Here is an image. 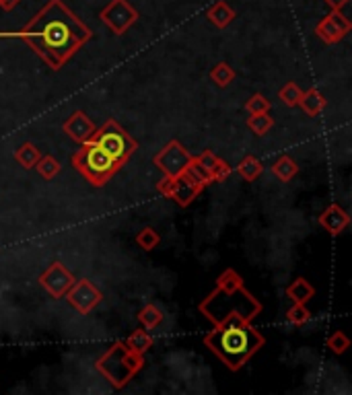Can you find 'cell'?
Returning <instances> with one entry per match:
<instances>
[{
  "instance_id": "6da1fadb",
  "label": "cell",
  "mask_w": 352,
  "mask_h": 395,
  "mask_svg": "<svg viewBox=\"0 0 352 395\" xmlns=\"http://www.w3.org/2000/svg\"><path fill=\"white\" fill-rule=\"evenodd\" d=\"M23 40L52 70H60L85 46L93 31L62 0L46 6L19 31H0V40Z\"/></svg>"
},
{
  "instance_id": "7a4b0ae2",
  "label": "cell",
  "mask_w": 352,
  "mask_h": 395,
  "mask_svg": "<svg viewBox=\"0 0 352 395\" xmlns=\"http://www.w3.org/2000/svg\"><path fill=\"white\" fill-rule=\"evenodd\" d=\"M136 146V140L116 119H107L101 128H95L91 138L81 144L72 157V165L95 187H101L126 165Z\"/></svg>"
},
{
  "instance_id": "3957f363",
  "label": "cell",
  "mask_w": 352,
  "mask_h": 395,
  "mask_svg": "<svg viewBox=\"0 0 352 395\" xmlns=\"http://www.w3.org/2000/svg\"><path fill=\"white\" fill-rule=\"evenodd\" d=\"M264 336L252 327V322L243 319L237 313L216 324V329L204 338V344L231 371H239L264 346Z\"/></svg>"
},
{
  "instance_id": "277c9868",
  "label": "cell",
  "mask_w": 352,
  "mask_h": 395,
  "mask_svg": "<svg viewBox=\"0 0 352 395\" xmlns=\"http://www.w3.org/2000/svg\"><path fill=\"white\" fill-rule=\"evenodd\" d=\"M144 367L142 352L130 348L126 342H116L97 360V371L101 372L116 389H122L132 377Z\"/></svg>"
},
{
  "instance_id": "5b68a950",
  "label": "cell",
  "mask_w": 352,
  "mask_h": 395,
  "mask_svg": "<svg viewBox=\"0 0 352 395\" xmlns=\"http://www.w3.org/2000/svg\"><path fill=\"white\" fill-rule=\"evenodd\" d=\"M99 19L114 31V35H124L132 25L139 21V11L128 0H112L99 13Z\"/></svg>"
},
{
  "instance_id": "8992f818",
  "label": "cell",
  "mask_w": 352,
  "mask_h": 395,
  "mask_svg": "<svg viewBox=\"0 0 352 395\" xmlns=\"http://www.w3.org/2000/svg\"><path fill=\"white\" fill-rule=\"evenodd\" d=\"M202 189L204 187L200 186V184H196L186 171L180 173V175H175V177H167L165 175V179L159 184V191L165 194L167 198L175 200L180 206H189Z\"/></svg>"
},
{
  "instance_id": "52a82bcc",
  "label": "cell",
  "mask_w": 352,
  "mask_h": 395,
  "mask_svg": "<svg viewBox=\"0 0 352 395\" xmlns=\"http://www.w3.org/2000/svg\"><path fill=\"white\" fill-rule=\"evenodd\" d=\"M189 159H192V155L188 153V148L180 140H171L161 153L155 155L153 163L161 167V171L167 177H175L186 171Z\"/></svg>"
},
{
  "instance_id": "ba28073f",
  "label": "cell",
  "mask_w": 352,
  "mask_h": 395,
  "mask_svg": "<svg viewBox=\"0 0 352 395\" xmlns=\"http://www.w3.org/2000/svg\"><path fill=\"white\" fill-rule=\"evenodd\" d=\"M101 293L95 286L91 280H74L71 288L66 290V301L71 302V307H74L81 315H89L95 307L101 302Z\"/></svg>"
},
{
  "instance_id": "9c48e42d",
  "label": "cell",
  "mask_w": 352,
  "mask_h": 395,
  "mask_svg": "<svg viewBox=\"0 0 352 395\" xmlns=\"http://www.w3.org/2000/svg\"><path fill=\"white\" fill-rule=\"evenodd\" d=\"M352 23L348 19V15H344L342 11H332L328 17H324L317 27H315V33L322 42L326 44H338L342 42L348 33H351Z\"/></svg>"
},
{
  "instance_id": "30bf717a",
  "label": "cell",
  "mask_w": 352,
  "mask_h": 395,
  "mask_svg": "<svg viewBox=\"0 0 352 395\" xmlns=\"http://www.w3.org/2000/svg\"><path fill=\"white\" fill-rule=\"evenodd\" d=\"M74 276H72V272L66 270V266L64 264H60V261H54L49 268H47L46 272L40 276V282H42V286L46 288L47 293L54 297V299H60V297H64L66 295V290L71 288L72 284H74Z\"/></svg>"
},
{
  "instance_id": "8fae6325",
  "label": "cell",
  "mask_w": 352,
  "mask_h": 395,
  "mask_svg": "<svg viewBox=\"0 0 352 395\" xmlns=\"http://www.w3.org/2000/svg\"><path fill=\"white\" fill-rule=\"evenodd\" d=\"M62 130L66 132L69 138L78 142V144H83L85 140H89L93 136L95 124L89 119V116H87L85 112H74V114L62 124Z\"/></svg>"
},
{
  "instance_id": "7c38bea8",
  "label": "cell",
  "mask_w": 352,
  "mask_h": 395,
  "mask_svg": "<svg viewBox=\"0 0 352 395\" xmlns=\"http://www.w3.org/2000/svg\"><path fill=\"white\" fill-rule=\"evenodd\" d=\"M319 225L329 232V235H340L348 225H351V216L348 212L338 206V204H329L328 208L322 212L319 216Z\"/></svg>"
},
{
  "instance_id": "4fadbf2b",
  "label": "cell",
  "mask_w": 352,
  "mask_h": 395,
  "mask_svg": "<svg viewBox=\"0 0 352 395\" xmlns=\"http://www.w3.org/2000/svg\"><path fill=\"white\" fill-rule=\"evenodd\" d=\"M196 159H198V161L202 163V167L211 173L214 182L227 179V177L231 175V167H229V163L223 161V159H218L212 151H204V153H200Z\"/></svg>"
},
{
  "instance_id": "5bb4252c",
  "label": "cell",
  "mask_w": 352,
  "mask_h": 395,
  "mask_svg": "<svg viewBox=\"0 0 352 395\" xmlns=\"http://www.w3.org/2000/svg\"><path fill=\"white\" fill-rule=\"evenodd\" d=\"M299 107L305 112L307 116L315 117L319 116V114L328 107V101H326V97L319 93L317 89H309L307 93L301 95V99H299Z\"/></svg>"
},
{
  "instance_id": "9a60e30c",
  "label": "cell",
  "mask_w": 352,
  "mask_h": 395,
  "mask_svg": "<svg viewBox=\"0 0 352 395\" xmlns=\"http://www.w3.org/2000/svg\"><path fill=\"white\" fill-rule=\"evenodd\" d=\"M206 19H209L214 27L225 29V27H229V25L233 23L235 11L227 2L221 0V2H214L211 8L206 11Z\"/></svg>"
},
{
  "instance_id": "2e32d148",
  "label": "cell",
  "mask_w": 352,
  "mask_h": 395,
  "mask_svg": "<svg viewBox=\"0 0 352 395\" xmlns=\"http://www.w3.org/2000/svg\"><path fill=\"white\" fill-rule=\"evenodd\" d=\"M286 295L293 299L295 302H301V305H307V302L313 299L315 295V288L311 286V282L305 278H297L288 288H286Z\"/></svg>"
},
{
  "instance_id": "e0dca14e",
  "label": "cell",
  "mask_w": 352,
  "mask_h": 395,
  "mask_svg": "<svg viewBox=\"0 0 352 395\" xmlns=\"http://www.w3.org/2000/svg\"><path fill=\"white\" fill-rule=\"evenodd\" d=\"M237 171H239V175H241L245 182H254V179H258L259 175H262L264 165H262V161H259L258 157L247 155V157H243L241 163L237 165Z\"/></svg>"
},
{
  "instance_id": "ac0fdd59",
  "label": "cell",
  "mask_w": 352,
  "mask_h": 395,
  "mask_svg": "<svg viewBox=\"0 0 352 395\" xmlns=\"http://www.w3.org/2000/svg\"><path fill=\"white\" fill-rule=\"evenodd\" d=\"M40 157H42L40 148H37L35 144H31V142H25V144H21V146L15 151V159H17V163L23 165L25 169H33L35 163L40 161Z\"/></svg>"
},
{
  "instance_id": "d6986e66",
  "label": "cell",
  "mask_w": 352,
  "mask_h": 395,
  "mask_svg": "<svg viewBox=\"0 0 352 395\" xmlns=\"http://www.w3.org/2000/svg\"><path fill=\"white\" fill-rule=\"evenodd\" d=\"M297 171H299L297 163H295L291 157H286V155H282L281 159L272 165V173H274L281 182H291V179L297 175Z\"/></svg>"
},
{
  "instance_id": "ffe728a7",
  "label": "cell",
  "mask_w": 352,
  "mask_h": 395,
  "mask_svg": "<svg viewBox=\"0 0 352 395\" xmlns=\"http://www.w3.org/2000/svg\"><path fill=\"white\" fill-rule=\"evenodd\" d=\"M139 319H141L144 329H155V327H159L163 324V311L159 307H155V305H146V307L141 309Z\"/></svg>"
},
{
  "instance_id": "44dd1931",
  "label": "cell",
  "mask_w": 352,
  "mask_h": 395,
  "mask_svg": "<svg viewBox=\"0 0 352 395\" xmlns=\"http://www.w3.org/2000/svg\"><path fill=\"white\" fill-rule=\"evenodd\" d=\"M186 173H188L189 177L196 182V184H200L202 187H206L209 184H212L214 179H212V175L202 167V163L196 159V157H192L189 159V163H188V167H186Z\"/></svg>"
},
{
  "instance_id": "7402d4cb",
  "label": "cell",
  "mask_w": 352,
  "mask_h": 395,
  "mask_svg": "<svg viewBox=\"0 0 352 395\" xmlns=\"http://www.w3.org/2000/svg\"><path fill=\"white\" fill-rule=\"evenodd\" d=\"M272 126H274V119L270 116V112H266V114H254V116L247 117V128L254 134H258V136H264Z\"/></svg>"
},
{
  "instance_id": "603a6c76",
  "label": "cell",
  "mask_w": 352,
  "mask_h": 395,
  "mask_svg": "<svg viewBox=\"0 0 352 395\" xmlns=\"http://www.w3.org/2000/svg\"><path fill=\"white\" fill-rule=\"evenodd\" d=\"M301 95H303V91H301V87L297 83H286L278 91V97H281V101L286 107H297Z\"/></svg>"
},
{
  "instance_id": "cb8c5ba5",
  "label": "cell",
  "mask_w": 352,
  "mask_h": 395,
  "mask_svg": "<svg viewBox=\"0 0 352 395\" xmlns=\"http://www.w3.org/2000/svg\"><path fill=\"white\" fill-rule=\"evenodd\" d=\"M136 243L141 245L144 252H153V249L161 243V235L155 231L153 227H144V229L136 235Z\"/></svg>"
},
{
  "instance_id": "d4e9b609",
  "label": "cell",
  "mask_w": 352,
  "mask_h": 395,
  "mask_svg": "<svg viewBox=\"0 0 352 395\" xmlns=\"http://www.w3.org/2000/svg\"><path fill=\"white\" fill-rule=\"evenodd\" d=\"M126 344L130 346V348H134L136 352H146V350L153 346V336L148 334V331H144V329H136L128 340H126Z\"/></svg>"
},
{
  "instance_id": "484cf974",
  "label": "cell",
  "mask_w": 352,
  "mask_h": 395,
  "mask_svg": "<svg viewBox=\"0 0 352 395\" xmlns=\"http://www.w3.org/2000/svg\"><path fill=\"white\" fill-rule=\"evenodd\" d=\"M211 78L218 87H227L235 78V72L227 62H218V64L211 70Z\"/></svg>"
},
{
  "instance_id": "4316f807",
  "label": "cell",
  "mask_w": 352,
  "mask_h": 395,
  "mask_svg": "<svg viewBox=\"0 0 352 395\" xmlns=\"http://www.w3.org/2000/svg\"><path fill=\"white\" fill-rule=\"evenodd\" d=\"M33 169H37L42 177H46V179H52V177H56V175L60 173V163H58V161H56L54 157L46 155V157H40V161L35 163V167H33Z\"/></svg>"
},
{
  "instance_id": "83f0119b",
  "label": "cell",
  "mask_w": 352,
  "mask_h": 395,
  "mask_svg": "<svg viewBox=\"0 0 352 395\" xmlns=\"http://www.w3.org/2000/svg\"><path fill=\"white\" fill-rule=\"evenodd\" d=\"M309 317H311V313L307 311L305 305H301V302H295L288 311H286V322L288 324H293V326H303L309 322Z\"/></svg>"
},
{
  "instance_id": "f1b7e54d",
  "label": "cell",
  "mask_w": 352,
  "mask_h": 395,
  "mask_svg": "<svg viewBox=\"0 0 352 395\" xmlns=\"http://www.w3.org/2000/svg\"><path fill=\"white\" fill-rule=\"evenodd\" d=\"M245 110L250 112V116H254V114H266V112H270V101L262 93L252 95L247 99V103H245Z\"/></svg>"
},
{
  "instance_id": "f546056e",
  "label": "cell",
  "mask_w": 352,
  "mask_h": 395,
  "mask_svg": "<svg viewBox=\"0 0 352 395\" xmlns=\"http://www.w3.org/2000/svg\"><path fill=\"white\" fill-rule=\"evenodd\" d=\"M348 346H351V340L344 331H336L328 338V348L336 354H344Z\"/></svg>"
},
{
  "instance_id": "4dcf8cb0",
  "label": "cell",
  "mask_w": 352,
  "mask_h": 395,
  "mask_svg": "<svg viewBox=\"0 0 352 395\" xmlns=\"http://www.w3.org/2000/svg\"><path fill=\"white\" fill-rule=\"evenodd\" d=\"M324 2L328 4L332 11H342V8H344V6H346L351 0H324Z\"/></svg>"
},
{
  "instance_id": "1f68e13d",
  "label": "cell",
  "mask_w": 352,
  "mask_h": 395,
  "mask_svg": "<svg viewBox=\"0 0 352 395\" xmlns=\"http://www.w3.org/2000/svg\"><path fill=\"white\" fill-rule=\"evenodd\" d=\"M17 4H19V0H0V8H2V11H6V13H8V11H13Z\"/></svg>"
}]
</instances>
